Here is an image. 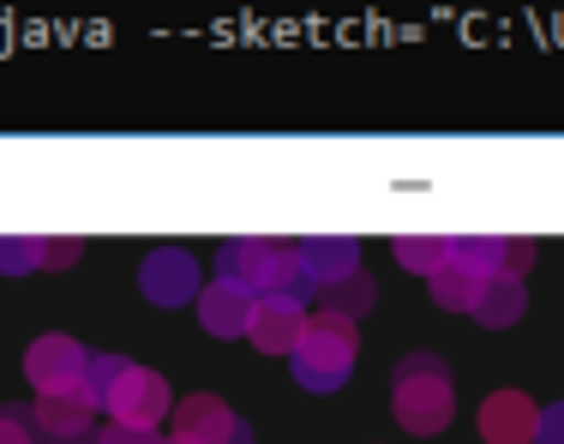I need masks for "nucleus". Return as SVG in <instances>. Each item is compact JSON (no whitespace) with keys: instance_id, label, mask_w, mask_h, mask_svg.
Listing matches in <instances>:
<instances>
[{"instance_id":"1","label":"nucleus","mask_w":564,"mask_h":444,"mask_svg":"<svg viewBox=\"0 0 564 444\" xmlns=\"http://www.w3.org/2000/svg\"><path fill=\"white\" fill-rule=\"evenodd\" d=\"M217 277L235 282V289H247L252 301H264V294H289V301H313L318 282L306 277L301 252H294V240H276V235H228L217 247Z\"/></svg>"},{"instance_id":"2","label":"nucleus","mask_w":564,"mask_h":444,"mask_svg":"<svg viewBox=\"0 0 564 444\" xmlns=\"http://www.w3.org/2000/svg\"><path fill=\"white\" fill-rule=\"evenodd\" d=\"M391 402H397V421L409 433H445L451 409H456L451 367L438 355H402L397 379H391Z\"/></svg>"},{"instance_id":"3","label":"nucleus","mask_w":564,"mask_h":444,"mask_svg":"<svg viewBox=\"0 0 564 444\" xmlns=\"http://www.w3.org/2000/svg\"><path fill=\"white\" fill-rule=\"evenodd\" d=\"M289 367H294V379H301L306 390L348 385V372H355V325L337 318L330 306L325 313H306V331H301V343H294Z\"/></svg>"},{"instance_id":"4","label":"nucleus","mask_w":564,"mask_h":444,"mask_svg":"<svg viewBox=\"0 0 564 444\" xmlns=\"http://www.w3.org/2000/svg\"><path fill=\"white\" fill-rule=\"evenodd\" d=\"M97 409L109 414L115 426H151V433H156V421H163V414H174V390H169L163 372L132 367V360H127V367L115 372V385L102 390Z\"/></svg>"},{"instance_id":"5","label":"nucleus","mask_w":564,"mask_h":444,"mask_svg":"<svg viewBox=\"0 0 564 444\" xmlns=\"http://www.w3.org/2000/svg\"><path fill=\"white\" fill-rule=\"evenodd\" d=\"M24 372H31L36 397H85L90 355L73 343V336H36L31 355H24Z\"/></svg>"},{"instance_id":"6","label":"nucleus","mask_w":564,"mask_h":444,"mask_svg":"<svg viewBox=\"0 0 564 444\" xmlns=\"http://www.w3.org/2000/svg\"><path fill=\"white\" fill-rule=\"evenodd\" d=\"M174 444H252V426L223 409V397L174 402Z\"/></svg>"},{"instance_id":"7","label":"nucleus","mask_w":564,"mask_h":444,"mask_svg":"<svg viewBox=\"0 0 564 444\" xmlns=\"http://www.w3.org/2000/svg\"><path fill=\"white\" fill-rule=\"evenodd\" d=\"M139 289L151 294L156 306H186L198 301V259L186 247H156L139 271Z\"/></svg>"},{"instance_id":"8","label":"nucleus","mask_w":564,"mask_h":444,"mask_svg":"<svg viewBox=\"0 0 564 444\" xmlns=\"http://www.w3.org/2000/svg\"><path fill=\"white\" fill-rule=\"evenodd\" d=\"M534 426H541V409L522 390H492L480 402V438L487 444H534Z\"/></svg>"},{"instance_id":"9","label":"nucleus","mask_w":564,"mask_h":444,"mask_svg":"<svg viewBox=\"0 0 564 444\" xmlns=\"http://www.w3.org/2000/svg\"><path fill=\"white\" fill-rule=\"evenodd\" d=\"M301 331H306V306L289 301V294H264V301L252 306V325H247V336L264 355H294Z\"/></svg>"},{"instance_id":"10","label":"nucleus","mask_w":564,"mask_h":444,"mask_svg":"<svg viewBox=\"0 0 564 444\" xmlns=\"http://www.w3.org/2000/svg\"><path fill=\"white\" fill-rule=\"evenodd\" d=\"M252 294L247 289H235V282H205L198 289V325H205L210 336H247V325H252Z\"/></svg>"},{"instance_id":"11","label":"nucleus","mask_w":564,"mask_h":444,"mask_svg":"<svg viewBox=\"0 0 564 444\" xmlns=\"http://www.w3.org/2000/svg\"><path fill=\"white\" fill-rule=\"evenodd\" d=\"M294 252H301L306 277H313L318 289H330V282L360 271V247L348 235H306V240H294Z\"/></svg>"},{"instance_id":"12","label":"nucleus","mask_w":564,"mask_h":444,"mask_svg":"<svg viewBox=\"0 0 564 444\" xmlns=\"http://www.w3.org/2000/svg\"><path fill=\"white\" fill-rule=\"evenodd\" d=\"M522 306H529V294H522V277H487L468 313H475V325L505 331V325H517V318H522Z\"/></svg>"},{"instance_id":"13","label":"nucleus","mask_w":564,"mask_h":444,"mask_svg":"<svg viewBox=\"0 0 564 444\" xmlns=\"http://www.w3.org/2000/svg\"><path fill=\"white\" fill-rule=\"evenodd\" d=\"M36 426H43V438H66V433H90V397H43L36 402Z\"/></svg>"},{"instance_id":"14","label":"nucleus","mask_w":564,"mask_h":444,"mask_svg":"<svg viewBox=\"0 0 564 444\" xmlns=\"http://www.w3.org/2000/svg\"><path fill=\"white\" fill-rule=\"evenodd\" d=\"M480 282H487V277H475L468 264H456L451 252H445V264L433 271V294H438V306H451V313H468V306H475V294H480Z\"/></svg>"},{"instance_id":"15","label":"nucleus","mask_w":564,"mask_h":444,"mask_svg":"<svg viewBox=\"0 0 564 444\" xmlns=\"http://www.w3.org/2000/svg\"><path fill=\"white\" fill-rule=\"evenodd\" d=\"M445 252H451V235H397V259L421 277H433L445 264Z\"/></svg>"},{"instance_id":"16","label":"nucleus","mask_w":564,"mask_h":444,"mask_svg":"<svg viewBox=\"0 0 564 444\" xmlns=\"http://www.w3.org/2000/svg\"><path fill=\"white\" fill-rule=\"evenodd\" d=\"M325 294H330V313H337V318H348V325H355V318L367 313L372 301H379V289H372V277H367V271H355V277L330 282Z\"/></svg>"},{"instance_id":"17","label":"nucleus","mask_w":564,"mask_h":444,"mask_svg":"<svg viewBox=\"0 0 564 444\" xmlns=\"http://www.w3.org/2000/svg\"><path fill=\"white\" fill-rule=\"evenodd\" d=\"M43 271V235H0V277Z\"/></svg>"},{"instance_id":"18","label":"nucleus","mask_w":564,"mask_h":444,"mask_svg":"<svg viewBox=\"0 0 564 444\" xmlns=\"http://www.w3.org/2000/svg\"><path fill=\"white\" fill-rule=\"evenodd\" d=\"M0 444H36V414L31 409H0Z\"/></svg>"},{"instance_id":"19","label":"nucleus","mask_w":564,"mask_h":444,"mask_svg":"<svg viewBox=\"0 0 564 444\" xmlns=\"http://www.w3.org/2000/svg\"><path fill=\"white\" fill-rule=\"evenodd\" d=\"M78 259V240L73 235H43V271H66Z\"/></svg>"},{"instance_id":"20","label":"nucleus","mask_w":564,"mask_h":444,"mask_svg":"<svg viewBox=\"0 0 564 444\" xmlns=\"http://www.w3.org/2000/svg\"><path fill=\"white\" fill-rule=\"evenodd\" d=\"M529 264H534V240L505 235V277H529Z\"/></svg>"},{"instance_id":"21","label":"nucleus","mask_w":564,"mask_h":444,"mask_svg":"<svg viewBox=\"0 0 564 444\" xmlns=\"http://www.w3.org/2000/svg\"><path fill=\"white\" fill-rule=\"evenodd\" d=\"M97 444H163V438H156L151 433V426H102V433H97Z\"/></svg>"},{"instance_id":"22","label":"nucleus","mask_w":564,"mask_h":444,"mask_svg":"<svg viewBox=\"0 0 564 444\" xmlns=\"http://www.w3.org/2000/svg\"><path fill=\"white\" fill-rule=\"evenodd\" d=\"M534 444H564V402L541 409V426H534Z\"/></svg>"},{"instance_id":"23","label":"nucleus","mask_w":564,"mask_h":444,"mask_svg":"<svg viewBox=\"0 0 564 444\" xmlns=\"http://www.w3.org/2000/svg\"><path fill=\"white\" fill-rule=\"evenodd\" d=\"M43 444H97V433H66V438H43Z\"/></svg>"}]
</instances>
